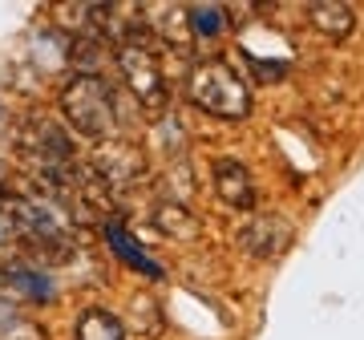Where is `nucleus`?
Instances as JSON below:
<instances>
[{"label":"nucleus","instance_id":"1","mask_svg":"<svg viewBox=\"0 0 364 340\" xmlns=\"http://www.w3.org/2000/svg\"><path fill=\"white\" fill-rule=\"evenodd\" d=\"M57 110L81 138H93V142H109L122 130L114 85L102 73H73L57 93Z\"/></svg>","mask_w":364,"mask_h":340},{"label":"nucleus","instance_id":"2","mask_svg":"<svg viewBox=\"0 0 364 340\" xmlns=\"http://www.w3.org/2000/svg\"><path fill=\"white\" fill-rule=\"evenodd\" d=\"M186 93L191 102L210 114V118H227L239 122L251 114V90L247 81L239 78V69L223 57H207V61H195L191 73H186Z\"/></svg>","mask_w":364,"mask_h":340},{"label":"nucleus","instance_id":"3","mask_svg":"<svg viewBox=\"0 0 364 340\" xmlns=\"http://www.w3.org/2000/svg\"><path fill=\"white\" fill-rule=\"evenodd\" d=\"M114 61L126 90L134 93L138 110H146L150 118H162L170 110V85L154 45H122V49H114Z\"/></svg>","mask_w":364,"mask_h":340},{"label":"nucleus","instance_id":"4","mask_svg":"<svg viewBox=\"0 0 364 340\" xmlns=\"http://www.w3.org/2000/svg\"><path fill=\"white\" fill-rule=\"evenodd\" d=\"M90 174L97 183H105L109 191H122V186L138 183L146 174V158L134 142H122V138H109V142L97 146V154L90 162Z\"/></svg>","mask_w":364,"mask_h":340},{"label":"nucleus","instance_id":"5","mask_svg":"<svg viewBox=\"0 0 364 340\" xmlns=\"http://www.w3.org/2000/svg\"><path fill=\"white\" fill-rule=\"evenodd\" d=\"M287 243H291V223L279 219V215H255V219L239 231V248L255 255V260H275L284 255Z\"/></svg>","mask_w":364,"mask_h":340},{"label":"nucleus","instance_id":"6","mask_svg":"<svg viewBox=\"0 0 364 340\" xmlns=\"http://www.w3.org/2000/svg\"><path fill=\"white\" fill-rule=\"evenodd\" d=\"M0 292H9L16 304H49L57 296L49 272L37 263H4L0 267Z\"/></svg>","mask_w":364,"mask_h":340},{"label":"nucleus","instance_id":"7","mask_svg":"<svg viewBox=\"0 0 364 340\" xmlns=\"http://www.w3.org/2000/svg\"><path fill=\"white\" fill-rule=\"evenodd\" d=\"M210 179H215V195L235 211H255L259 195H255V179L251 170L239 162V158H219L210 166Z\"/></svg>","mask_w":364,"mask_h":340},{"label":"nucleus","instance_id":"8","mask_svg":"<svg viewBox=\"0 0 364 340\" xmlns=\"http://www.w3.org/2000/svg\"><path fill=\"white\" fill-rule=\"evenodd\" d=\"M105 239H109L114 255L126 263L130 272L146 275V280H162V275H166V272H162V263H158L154 255H146V251L134 243V235H130V231H126V227H122L117 219H105Z\"/></svg>","mask_w":364,"mask_h":340},{"label":"nucleus","instance_id":"9","mask_svg":"<svg viewBox=\"0 0 364 340\" xmlns=\"http://www.w3.org/2000/svg\"><path fill=\"white\" fill-rule=\"evenodd\" d=\"M150 28H154L158 45H174V49H191V16H186V4H166V9H154V13L146 16Z\"/></svg>","mask_w":364,"mask_h":340},{"label":"nucleus","instance_id":"10","mask_svg":"<svg viewBox=\"0 0 364 340\" xmlns=\"http://www.w3.org/2000/svg\"><path fill=\"white\" fill-rule=\"evenodd\" d=\"M308 25L324 33L328 41H344L356 28V13L340 0H316V4H308Z\"/></svg>","mask_w":364,"mask_h":340},{"label":"nucleus","instance_id":"11","mask_svg":"<svg viewBox=\"0 0 364 340\" xmlns=\"http://www.w3.org/2000/svg\"><path fill=\"white\" fill-rule=\"evenodd\" d=\"M73 340H126V324L114 312H105V308H85L77 316Z\"/></svg>","mask_w":364,"mask_h":340},{"label":"nucleus","instance_id":"12","mask_svg":"<svg viewBox=\"0 0 364 340\" xmlns=\"http://www.w3.org/2000/svg\"><path fill=\"white\" fill-rule=\"evenodd\" d=\"M186 16H191V33L195 37H223L227 33V25H231V16H227V9L223 4H186Z\"/></svg>","mask_w":364,"mask_h":340},{"label":"nucleus","instance_id":"13","mask_svg":"<svg viewBox=\"0 0 364 340\" xmlns=\"http://www.w3.org/2000/svg\"><path fill=\"white\" fill-rule=\"evenodd\" d=\"M154 223L166 231L170 239H195L198 235V219L186 207H178V203H162L158 215H154Z\"/></svg>","mask_w":364,"mask_h":340},{"label":"nucleus","instance_id":"14","mask_svg":"<svg viewBox=\"0 0 364 340\" xmlns=\"http://www.w3.org/2000/svg\"><path fill=\"white\" fill-rule=\"evenodd\" d=\"M0 340H45V328L33 324L28 316H16V320H9L0 328Z\"/></svg>","mask_w":364,"mask_h":340},{"label":"nucleus","instance_id":"15","mask_svg":"<svg viewBox=\"0 0 364 340\" xmlns=\"http://www.w3.org/2000/svg\"><path fill=\"white\" fill-rule=\"evenodd\" d=\"M16 215H13V195L0 198V248H9V243H16Z\"/></svg>","mask_w":364,"mask_h":340},{"label":"nucleus","instance_id":"16","mask_svg":"<svg viewBox=\"0 0 364 340\" xmlns=\"http://www.w3.org/2000/svg\"><path fill=\"white\" fill-rule=\"evenodd\" d=\"M0 118H4V110H0Z\"/></svg>","mask_w":364,"mask_h":340}]
</instances>
